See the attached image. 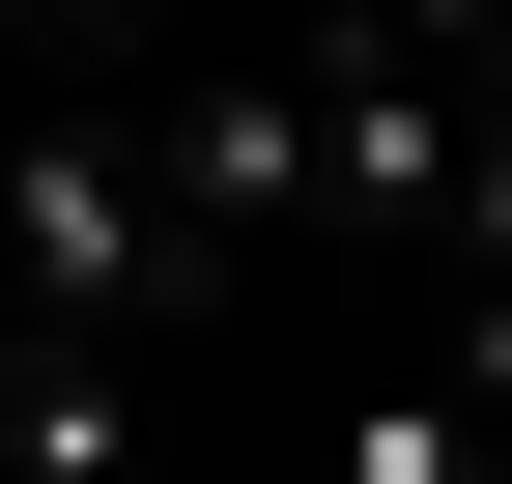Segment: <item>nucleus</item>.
Wrapping results in <instances>:
<instances>
[{"label": "nucleus", "instance_id": "nucleus-1", "mask_svg": "<svg viewBox=\"0 0 512 484\" xmlns=\"http://www.w3.org/2000/svg\"><path fill=\"white\" fill-rule=\"evenodd\" d=\"M0 314H29V342H86V371L171 314V200H143V114H114V86L0 143Z\"/></svg>", "mask_w": 512, "mask_h": 484}, {"label": "nucleus", "instance_id": "nucleus-2", "mask_svg": "<svg viewBox=\"0 0 512 484\" xmlns=\"http://www.w3.org/2000/svg\"><path fill=\"white\" fill-rule=\"evenodd\" d=\"M114 114H143L171 285H285V257H313V114H285V57H171V86H114Z\"/></svg>", "mask_w": 512, "mask_h": 484}, {"label": "nucleus", "instance_id": "nucleus-3", "mask_svg": "<svg viewBox=\"0 0 512 484\" xmlns=\"http://www.w3.org/2000/svg\"><path fill=\"white\" fill-rule=\"evenodd\" d=\"M313 484H484V399H456V371H342Z\"/></svg>", "mask_w": 512, "mask_h": 484}, {"label": "nucleus", "instance_id": "nucleus-4", "mask_svg": "<svg viewBox=\"0 0 512 484\" xmlns=\"http://www.w3.org/2000/svg\"><path fill=\"white\" fill-rule=\"evenodd\" d=\"M29 29H57V57H171V0H29Z\"/></svg>", "mask_w": 512, "mask_h": 484}, {"label": "nucleus", "instance_id": "nucleus-5", "mask_svg": "<svg viewBox=\"0 0 512 484\" xmlns=\"http://www.w3.org/2000/svg\"><path fill=\"white\" fill-rule=\"evenodd\" d=\"M0 371H29V314H0Z\"/></svg>", "mask_w": 512, "mask_h": 484}]
</instances>
